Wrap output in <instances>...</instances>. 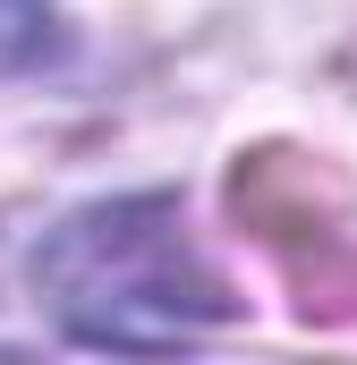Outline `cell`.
<instances>
[{"mask_svg":"<svg viewBox=\"0 0 357 365\" xmlns=\"http://www.w3.org/2000/svg\"><path fill=\"white\" fill-rule=\"evenodd\" d=\"M34 289L60 314V331L94 349H178L238 314L171 195H119L69 212L34 255Z\"/></svg>","mask_w":357,"mask_h":365,"instance_id":"obj_1","label":"cell"},{"mask_svg":"<svg viewBox=\"0 0 357 365\" xmlns=\"http://www.w3.org/2000/svg\"><path fill=\"white\" fill-rule=\"evenodd\" d=\"M341 204H349V187L341 170H323V162H306V153H289V145H264V153H247L238 170H230V212L247 221V230H264V238H323L332 221H341Z\"/></svg>","mask_w":357,"mask_h":365,"instance_id":"obj_2","label":"cell"},{"mask_svg":"<svg viewBox=\"0 0 357 365\" xmlns=\"http://www.w3.org/2000/svg\"><path fill=\"white\" fill-rule=\"evenodd\" d=\"M43 34H51V0H0V77L26 68L43 51Z\"/></svg>","mask_w":357,"mask_h":365,"instance_id":"obj_3","label":"cell"}]
</instances>
